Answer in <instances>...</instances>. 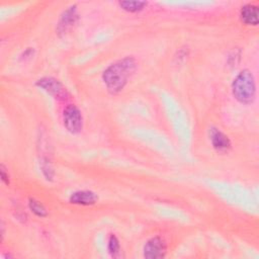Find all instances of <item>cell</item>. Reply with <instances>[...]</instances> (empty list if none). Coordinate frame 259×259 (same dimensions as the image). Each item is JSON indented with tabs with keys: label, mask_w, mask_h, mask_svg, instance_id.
I'll return each instance as SVG.
<instances>
[{
	"label": "cell",
	"mask_w": 259,
	"mask_h": 259,
	"mask_svg": "<svg viewBox=\"0 0 259 259\" xmlns=\"http://www.w3.org/2000/svg\"><path fill=\"white\" fill-rule=\"evenodd\" d=\"M258 14V6L253 3H247L241 7L239 16L244 24L256 26L259 21Z\"/></svg>",
	"instance_id": "9"
},
{
	"label": "cell",
	"mask_w": 259,
	"mask_h": 259,
	"mask_svg": "<svg viewBox=\"0 0 259 259\" xmlns=\"http://www.w3.org/2000/svg\"><path fill=\"white\" fill-rule=\"evenodd\" d=\"M40 171L48 181H53L55 178V171L52 166V163L48 157H41L39 160Z\"/></svg>",
	"instance_id": "11"
},
{
	"label": "cell",
	"mask_w": 259,
	"mask_h": 259,
	"mask_svg": "<svg viewBox=\"0 0 259 259\" xmlns=\"http://www.w3.org/2000/svg\"><path fill=\"white\" fill-rule=\"evenodd\" d=\"M107 250L109 254L112 257H117L120 252V244L117 239V237L114 234H111L108 238V243H107Z\"/></svg>",
	"instance_id": "13"
},
{
	"label": "cell",
	"mask_w": 259,
	"mask_h": 259,
	"mask_svg": "<svg viewBox=\"0 0 259 259\" xmlns=\"http://www.w3.org/2000/svg\"><path fill=\"white\" fill-rule=\"evenodd\" d=\"M79 19L78 7L76 4H71L68 6L60 15L57 22L56 31L59 36L66 35L77 23Z\"/></svg>",
	"instance_id": "5"
},
{
	"label": "cell",
	"mask_w": 259,
	"mask_h": 259,
	"mask_svg": "<svg viewBox=\"0 0 259 259\" xmlns=\"http://www.w3.org/2000/svg\"><path fill=\"white\" fill-rule=\"evenodd\" d=\"M137 69V60L132 56H126L106 67L102 72L101 78L106 89L111 94H116L125 87L128 79Z\"/></svg>",
	"instance_id": "1"
},
{
	"label": "cell",
	"mask_w": 259,
	"mask_h": 259,
	"mask_svg": "<svg viewBox=\"0 0 259 259\" xmlns=\"http://www.w3.org/2000/svg\"><path fill=\"white\" fill-rule=\"evenodd\" d=\"M28 207L31 210V212L34 213L36 217L45 218L48 215V210L45 207V205L39 200L33 197L28 198Z\"/></svg>",
	"instance_id": "12"
},
{
	"label": "cell",
	"mask_w": 259,
	"mask_h": 259,
	"mask_svg": "<svg viewBox=\"0 0 259 259\" xmlns=\"http://www.w3.org/2000/svg\"><path fill=\"white\" fill-rule=\"evenodd\" d=\"M118 5L120 6V8H122L126 12L137 13V12L144 10L147 7L148 2H146V1H119Z\"/></svg>",
	"instance_id": "10"
},
{
	"label": "cell",
	"mask_w": 259,
	"mask_h": 259,
	"mask_svg": "<svg viewBox=\"0 0 259 259\" xmlns=\"http://www.w3.org/2000/svg\"><path fill=\"white\" fill-rule=\"evenodd\" d=\"M63 124L66 131L72 135L81 133L83 128V115L75 104H68L63 111Z\"/></svg>",
	"instance_id": "3"
},
{
	"label": "cell",
	"mask_w": 259,
	"mask_h": 259,
	"mask_svg": "<svg viewBox=\"0 0 259 259\" xmlns=\"http://www.w3.org/2000/svg\"><path fill=\"white\" fill-rule=\"evenodd\" d=\"M232 93L237 101L248 105L256 98V81L249 69H244L234 78L232 82Z\"/></svg>",
	"instance_id": "2"
},
{
	"label": "cell",
	"mask_w": 259,
	"mask_h": 259,
	"mask_svg": "<svg viewBox=\"0 0 259 259\" xmlns=\"http://www.w3.org/2000/svg\"><path fill=\"white\" fill-rule=\"evenodd\" d=\"M144 257L148 259L163 258L167 252V244L160 236L150 238L144 246Z\"/></svg>",
	"instance_id": "6"
},
{
	"label": "cell",
	"mask_w": 259,
	"mask_h": 259,
	"mask_svg": "<svg viewBox=\"0 0 259 259\" xmlns=\"http://www.w3.org/2000/svg\"><path fill=\"white\" fill-rule=\"evenodd\" d=\"M0 175H1L2 182H4L6 185H9V183H10L9 174H8V171L6 170V168L3 164H1V166H0Z\"/></svg>",
	"instance_id": "14"
},
{
	"label": "cell",
	"mask_w": 259,
	"mask_h": 259,
	"mask_svg": "<svg viewBox=\"0 0 259 259\" xmlns=\"http://www.w3.org/2000/svg\"><path fill=\"white\" fill-rule=\"evenodd\" d=\"M33 54H34V50H33V48H28V49H26V50L22 53V55H21V59H24V60L29 59V58H31V57L33 56Z\"/></svg>",
	"instance_id": "15"
},
{
	"label": "cell",
	"mask_w": 259,
	"mask_h": 259,
	"mask_svg": "<svg viewBox=\"0 0 259 259\" xmlns=\"http://www.w3.org/2000/svg\"><path fill=\"white\" fill-rule=\"evenodd\" d=\"M209 140L212 148L218 152H228L232 147L230 138L218 128L210 130Z\"/></svg>",
	"instance_id": "8"
},
{
	"label": "cell",
	"mask_w": 259,
	"mask_h": 259,
	"mask_svg": "<svg viewBox=\"0 0 259 259\" xmlns=\"http://www.w3.org/2000/svg\"><path fill=\"white\" fill-rule=\"evenodd\" d=\"M35 85L58 100H67L70 98V94L66 87L54 77H41L35 82Z\"/></svg>",
	"instance_id": "4"
},
{
	"label": "cell",
	"mask_w": 259,
	"mask_h": 259,
	"mask_svg": "<svg viewBox=\"0 0 259 259\" xmlns=\"http://www.w3.org/2000/svg\"><path fill=\"white\" fill-rule=\"evenodd\" d=\"M97 194L91 190H77L73 192L69 197L70 203L84 206L93 205L97 202Z\"/></svg>",
	"instance_id": "7"
}]
</instances>
